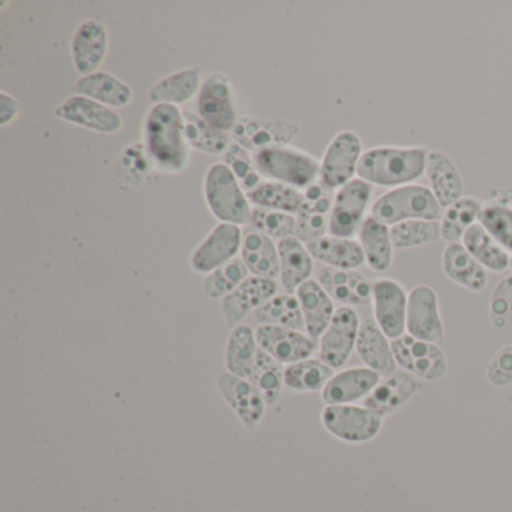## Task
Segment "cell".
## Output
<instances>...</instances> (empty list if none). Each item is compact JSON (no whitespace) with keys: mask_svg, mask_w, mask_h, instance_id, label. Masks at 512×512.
<instances>
[{"mask_svg":"<svg viewBox=\"0 0 512 512\" xmlns=\"http://www.w3.org/2000/svg\"><path fill=\"white\" fill-rule=\"evenodd\" d=\"M478 220L503 248L512 251V209L487 206L479 212Z\"/></svg>","mask_w":512,"mask_h":512,"instance_id":"7dc6e473","label":"cell"},{"mask_svg":"<svg viewBox=\"0 0 512 512\" xmlns=\"http://www.w3.org/2000/svg\"><path fill=\"white\" fill-rule=\"evenodd\" d=\"M202 85L203 77L200 68H185L155 83L149 91V101L152 104H170V106L179 107L199 97Z\"/></svg>","mask_w":512,"mask_h":512,"instance_id":"1f68e13d","label":"cell"},{"mask_svg":"<svg viewBox=\"0 0 512 512\" xmlns=\"http://www.w3.org/2000/svg\"><path fill=\"white\" fill-rule=\"evenodd\" d=\"M359 244L364 250L365 262L373 271L386 272L392 265V250L389 227L368 217L359 230Z\"/></svg>","mask_w":512,"mask_h":512,"instance_id":"e575fe53","label":"cell"},{"mask_svg":"<svg viewBox=\"0 0 512 512\" xmlns=\"http://www.w3.org/2000/svg\"><path fill=\"white\" fill-rule=\"evenodd\" d=\"M406 331L418 340L440 344L445 338L439 301L436 292L428 286L410 290L407 298Z\"/></svg>","mask_w":512,"mask_h":512,"instance_id":"2e32d148","label":"cell"},{"mask_svg":"<svg viewBox=\"0 0 512 512\" xmlns=\"http://www.w3.org/2000/svg\"><path fill=\"white\" fill-rule=\"evenodd\" d=\"M424 388L418 377L407 371H395L380 380L379 385L364 400V406L385 416L403 407Z\"/></svg>","mask_w":512,"mask_h":512,"instance_id":"cb8c5ba5","label":"cell"},{"mask_svg":"<svg viewBox=\"0 0 512 512\" xmlns=\"http://www.w3.org/2000/svg\"><path fill=\"white\" fill-rule=\"evenodd\" d=\"M73 92L74 95H82L110 109H125L134 98L133 89L128 83L106 71L80 77L73 86Z\"/></svg>","mask_w":512,"mask_h":512,"instance_id":"4316f807","label":"cell"},{"mask_svg":"<svg viewBox=\"0 0 512 512\" xmlns=\"http://www.w3.org/2000/svg\"><path fill=\"white\" fill-rule=\"evenodd\" d=\"M284 365L268 353L259 350L251 382L265 395L268 406L280 398L284 388Z\"/></svg>","mask_w":512,"mask_h":512,"instance_id":"ee69618b","label":"cell"},{"mask_svg":"<svg viewBox=\"0 0 512 512\" xmlns=\"http://www.w3.org/2000/svg\"><path fill=\"white\" fill-rule=\"evenodd\" d=\"M109 31L100 20L89 19L71 38V61L80 77L100 71L109 53Z\"/></svg>","mask_w":512,"mask_h":512,"instance_id":"d6986e66","label":"cell"},{"mask_svg":"<svg viewBox=\"0 0 512 512\" xmlns=\"http://www.w3.org/2000/svg\"><path fill=\"white\" fill-rule=\"evenodd\" d=\"M154 167L145 145L131 146L119 158L116 166V176L128 184H134L136 179L142 181L143 176L148 175L149 169Z\"/></svg>","mask_w":512,"mask_h":512,"instance_id":"c3c4849f","label":"cell"},{"mask_svg":"<svg viewBox=\"0 0 512 512\" xmlns=\"http://www.w3.org/2000/svg\"><path fill=\"white\" fill-rule=\"evenodd\" d=\"M277 281L253 277L244 281L238 289L221 299V313L230 326L241 325L248 314L254 313L266 301L277 295Z\"/></svg>","mask_w":512,"mask_h":512,"instance_id":"44dd1931","label":"cell"},{"mask_svg":"<svg viewBox=\"0 0 512 512\" xmlns=\"http://www.w3.org/2000/svg\"><path fill=\"white\" fill-rule=\"evenodd\" d=\"M334 374V368L329 367L322 359H304V361L286 365L284 388L296 394L323 391Z\"/></svg>","mask_w":512,"mask_h":512,"instance_id":"d590c367","label":"cell"},{"mask_svg":"<svg viewBox=\"0 0 512 512\" xmlns=\"http://www.w3.org/2000/svg\"><path fill=\"white\" fill-rule=\"evenodd\" d=\"M487 380L496 388L512 383V344L503 346L494 353L487 365Z\"/></svg>","mask_w":512,"mask_h":512,"instance_id":"681fc988","label":"cell"},{"mask_svg":"<svg viewBox=\"0 0 512 512\" xmlns=\"http://www.w3.org/2000/svg\"><path fill=\"white\" fill-rule=\"evenodd\" d=\"M55 115L61 121L86 128L94 133L104 134V136L118 134L124 127L121 115L115 109H110L82 95H73L59 104Z\"/></svg>","mask_w":512,"mask_h":512,"instance_id":"9a60e30c","label":"cell"},{"mask_svg":"<svg viewBox=\"0 0 512 512\" xmlns=\"http://www.w3.org/2000/svg\"><path fill=\"white\" fill-rule=\"evenodd\" d=\"M479 212H481V203L472 197H463L454 205L446 208L442 221H440L442 238L451 244H457L460 239H463L467 229L475 224Z\"/></svg>","mask_w":512,"mask_h":512,"instance_id":"b9f144b4","label":"cell"},{"mask_svg":"<svg viewBox=\"0 0 512 512\" xmlns=\"http://www.w3.org/2000/svg\"><path fill=\"white\" fill-rule=\"evenodd\" d=\"M301 304L305 332L317 340L325 334L335 314L334 299L328 295L317 280H308L295 293Z\"/></svg>","mask_w":512,"mask_h":512,"instance_id":"83f0119b","label":"cell"},{"mask_svg":"<svg viewBox=\"0 0 512 512\" xmlns=\"http://www.w3.org/2000/svg\"><path fill=\"white\" fill-rule=\"evenodd\" d=\"M317 281L343 307L367 305L373 301L374 283L359 272L325 266L320 269Z\"/></svg>","mask_w":512,"mask_h":512,"instance_id":"603a6c76","label":"cell"},{"mask_svg":"<svg viewBox=\"0 0 512 512\" xmlns=\"http://www.w3.org/2000/svg\"><path fill=\"white\" fill-rule=\"evenodd\" d=\"M511 268H512V256H511Z\"/></svg>","mask_w":512,"mask_h":512,"instance_id":"f5cc1de1","label":"cell"},{"mask_svg":"<svg viewBox=\"0 0 512 512\" xmlns=\"http://www.w3.org/2000/svg\"><path fill=\"white\" fill-rule=\"evenodd\" d=\"M205 200L220 223L251 226L253 209L247 194L224 163L212 164L205 178Z\"/></svg>","mask_w":512,"mask_h":512,"instance_id":"3957f363","label":"cell"},{"mask_svg":"<svg viewBox=\"0 0 512 512\" xmlns=\"http://www.w3.org/2000/svg\"><path fill=\"white\" fill-rule=\"evenodd\" d=\"M361 157L362 143L358 134L353 131L337 134L320 163V182L329 190L349 184L358 170Z\"/></svg>","mask_w":512,"mask_h":512,"instance_id":"8fae6325","label":"cell"},{"mask_svg":"<svg viewBox=\"0 0 512 512\" xmlns=\"http://www.w3.org/2000/svg\"><path fill=\"white\" fill-rule=\"evenodd\" d=\"M146 151L161 173H182L190 163V145L185 137L184 110L170 104H152L143 125Z\"/></svg>","mask_w":512,"mask_h":512,"instance_id":"6da1fadb","label":"cell"},{"mask_svg":"<svg viewBox=\"0 0 512 512\" xmlns=\"http://www.w3.org/2000/svg\"><path fill=\"white\" fill-rule=\"evenodd\" d=\"M250 271L245 266L241 257L230 260L221 268L215 269L211 274L205 275L203 280V293L209 299H224L227 295L238 289L247 278H250Z\"/></svg>","mask_w":512,"mask_h":512,"instance_id":"60d3db41","label":"cell"},{"mask_svg":"<svg viewBox=\"0 0 512 512\" xmlns=\"http://www.w3.org/2000/svg\"><path fill=\"white\" fill-rule=\"evenodd\" d=\"M463 245L485 269L502 272L511 266V257L502 245L482 227L475 223L463 236Z\"/></svg>","mask_w":512,"mask_h":512,"instance_id":"8d00e7d4","label":"cell"},{"mask_svg":"<svg viewBox=\"0 0 512 512\" xmlns=\"http://www.w3.org/2000/svg\"><path fill=\"white\" fill-rule=\"evenodd\" d=\"M259 350L256 331L242 323L235 326L227 338L226 350H224L226 371L242 377V379L250 380L254 373V367H256Z\"/></svg>","mask_w":512,"mask_h":512,"instance_id":"d6a6232c","label":"cell"},{"mask_svg":"<svg viewBox=\"0 0 512 512\" xmlns=\"http://www.w3.org/2000/svg\"><path fill=\"white\" fill-rule=\"evenodd\" d=\"M382 376L368 367H355L334 374L328 385L323 388L322 400L326 406L352 404L365 400L370 392L379 385Z\"/></svg>","mask_w":512,"mask_h":512,"instance_id":"7402d4cb","label":"cell"},{"mask_svg":"<svg viewBox=\"0 0 512 512\" xmlns=\"http://www.w3.org/2000/svg\"><path fill=\"white\" fill-rule=\"evenodd\" d=\"M299 134V127L287 121H262V119L242 116L232 131V139L247 151H266L272 148L290 146Z\"/></svg>","mask_w":512,"mask_h":512,"instance_id":"5bb4252c","label":"cell"},{"mask_svg":"<svg viewBox=\"0 0 512 512\" xmlns=\"http://www.w3.org/2000/svg\"><path fill=\"white\" fill-rule=\"evenodd\" d=\"M421 148H374L362 154L356 175L368 184L395 187L421 178L427 164Z\"/></svg>","mask_w":512,"mask_h":512,"instance_id":"7a4b0ae2","label":"cell"},{"mask_svg":"<svg viewBox=\"0 0 512 512\" xmlns=\"http://www.w3.org/2000/svg\"><path fill=\"white\" fill-rule=\"evenodd\" d=\"M443 271L446 277L470 292H482L487 287V271L464 248L463 244H451L443 253Z\"/></svg>","mask_w":512,"mask_h":512,"instance_id":"836d02e7","label":"cell"},{"mask_svg":"<svg viewBox=\"0 0 512 512\" xmlns=\"http://www.w3.org/2000/svg\"><path fill=\"white\" fill-rule=\"evenodd\" d=\"M254 163L265 178L298 190L310 187L320 176L317 158L292 146L257 152L254 154Z\"/></svg>","mask_w":512,"mask_h":512,"instance_id":"5b68a950","label":"cell"},{"mask_svg":"<svg viewBox=\"0 0 512 512\" xmlns=\"http://www.w3.org/2000/svg\"><path fill=\"white\" fill-rule=\"evenodd\" d=\"M307 250L314 260L329 268L349 269L355 271L365 263L364 250L361 244L352 238H337V236H322L308 242Z\"/></svg>","mask_w":512,"mask_h":512,"instance_id":"f1b7e54d","label":"cell"},{"mask_svg":"<svg viewBox=\"0 0 512 512\" xmlns=\"http://www.w3.org/2000/svg\"><path fill=\"white\" fill-rule=\"evenodd\" d=\"M395 362L403 371L427 382H442L448 374V359L439 344L404 334L391 341Z\"/></svg>","mask_w":512,"mask_h":512,"instance_id":"52a82bcc","label":"cell"},{"mask_svg":"<svg viewBox=\"0 0 512 512\" xmlns=\"http://www.w3.org/2000/svg\"><path fill=\"white\" fill-rule=\"evenodd\" d=\"M20 113H22V106L19 101L13 95H8L5 91L2 92L0 94V125L8 127L19 118Z\"/></svg>","mask_w":512,"mask_h":512,"instance_id":"816d5d0a","label":"cell"},{"mask_svg":"<svg viewBox=\"0 0 512 512\" xmlns=\"http://www.w3.org/2000/svg\"><path fill=\"white\" fill-rule=\"evenodd\" d=\"M280 253V281L286 293L295 295L296 290L311 280L313 275V257L308 253L307 245L298 238L278 241Z\"/></svg>","mask_w":512,"mask_h":512,"instance_id":"f546056e","label":"cell"},{"mask_svg":"<svg viewBox=\"0 0 512 512\" xmlns=\"http://www.w3.org/2000/svg\"><path fill=\"white\" fill-rule=\"evenodd\" d=\"M431 191L442 208H449L463 199V179L455 164L439 151L428 152L425 164Z\"/></svg>","mask_w":512,"mask_h":512,"instance_id":"4dcf8cb0","label":"cell"},{"mask_svg":"<svg viewBox=\"0 0 512 512\" xmlns=\"http://www.w3.org/2000/svg\"><path fill=\"white\" fill-rule=\"evenodd\" d=\"M407 295L404 287L391 278H379L374 283V316L386 337L395 340L406 331Z\"/></svg>","mask_w":512,"mask_h":512,"instance_id":"ffe728a7","label":"cell"},{"mask_svg":"<svg viewBox=\"0 0 512 512\" xmlns=\"http://www.w3.org/2000/svg\"><path fill=\"white\" fill-rule=\"evenodd\" d=\"M373 187L362 179H352L335 193L329 220V235L337 238H352L362 226L365 209L370 202Z\"/></svg>","mask_w":512,"mask_h":512,"instance_id":"7c38bea8","label":"cell"},{"mask_svg":"<svg viewBox=\"0 0 512 512\" xmlns=\"http://www.w3.org/2000/svg\"><path fill=\"white\" fill-rule=\"evenodd\" d=\"M223 163L229 167L230 172L238 179L245 194L253 193L265 181L262 173L257 170L256 163H254V155H251L250 151L242 148L238 143L233 142L230 145L226 154L223 155Z\"/></svg>","mask_w":512,"mask_h":512,"instance_id":"f6af8a7d","label":"cell"},{"mask_svg":"<svg viewBox=\"0 0 512 512\" xmlns=\"http://www.w3.org/2000/svg\"><path fill=\"white\" fill-rule=\"evenodd\" d=\"M254 319L259 325L281 326V328L305 331L304 316L298 296L292 293H277L254 311Z\"/></svg>","mask_w":512,"mask_h":512,"instance_id":"74e56055","label":"cell"},{"mask_svg":"<svg viewBox=\"0 0 512 512\" xmlns=\"http://www.w3.org/2000/svg\"><path fill=\"white\" fill-rule=\"evenodd\" d=\"M323 428L346 443H365L379 436L383 416L365 406L338 404L325 406L320 413Z\"/></svg>","mask_w":512,"mask_h":512,"instance_id":"8992f818","label":"cell"},{"mask_svg":"<svg viewBox=\"0 0 512 512\" xmlns=\"http://www.w3.org/2000/svg\"><path fill=\"white\" fill-rule=\"evenodd\" d=\"M394 248H413L431 244L442 238V229L437 221L409 220L395 224L389 229Z\"/></svg>","mask_w":512,"mask_h":512,"instance_id":"7bdbcfd3","label":"cell"},{"mask_svg":"<svg viewBox=\"0 0 512 512\" xmlns=\"http://www.w3.org/2000/svg\"><path fill=\"white\" fill-rule=\"evenodd\" d=\"M254 208L268 209V211L286 212L296 215L304 202V193L298 188L289 187L275 181H263L257 190L247 194Z\"/></svg>","mask_w":512,"mask_h":512,"instance_id":"ab89813d","label":"cell"},{"mask_svg":"<svg viewBox=\"0 0 512 512\" xmlns=\"http://www.w3.org/2000/svg\"><path fill=\"white\" fill-rule=\"evenodd\" d=\"M256 338L260 349L283 365L311 358L319 349V344L310 335L281 326L259 325Z\"/></svg>","mask_w":512,"mask_h":512,"instance_id":"e0dca14e","label":"cell"},{"mask_svg":"<svg viewBox=\"0 0 512 512\" xmlns=\"http://www.w3.org/2000/svg\"><path fill=\"white\" fill-rule=\"evenodd\" d=\"M184 127L188 145L202 154L224 155L233 143L232 136L215 130L191 110H184Z\"/></svg>","mask_w":512,"mask_h":512,"instance_id":"f35d334b","label":"cell"},{"mask_svg":"<svg viewBox=\"0 0 512 512\" xmlns=\"http://www.w3.org/2000/svg\"><path fill=\"white\" fill-rule=\"evenodd\" d=\"M491 311L496 317L512 314V275L500 281L491 296Z\"/></svg>","mask_w":512,"mask_h":512,"instance_id":"f907efd6","label":"cell"},{"mask_svg":"<svg viewBox=\"0 0 512 512\" xmlns=\"http://www.w3.org/2000/svg\"><path fill=\"white\" fill-rule=\"evenodd\" d=\"M251 226L265 233L274 241L275 239L283 241V239L293 238L296 235V215L254 208Z\"/></svg>","mask_w":512,"mask_h":512,"instance_id":"bcb514c9","label":"cell"},{"mask_svg":"<svg viewBox=\"0 0 512 512\" xmlns=\"http://www.w3.org/2000/svg\"><path fill=\"white\" fill-rule=\"evenodd\" d=\"M241 259L253 277L277 280L280 278L278 244L253 226L245 227L242 238Z\"/></svg>","mask_w":512,"mask_h":512,"instance_id":"d4e9b609","label":"cell"},{"mask_svg":"<svg viewBox=\"0 0 512 512\" xmlns=\"http://www.w3.org/2000/svg\"><path fill=\"white\" fill-rule=\"evenodd\" d=\"M359 317L352 307H340L319 341V359L338 370L349 361L358 340Z\"/></svg>","mask_w":512,"mask_h":512,"instance_id":"4fadbf2b","label":"cell"},{"mask_svg":"<svg viewBox=\"0 0 512 512\" xmlns=\"http://www.w3.org/2000/svg\"><path fill=\"white\" fill-rule=\"evenodd\" d=\"M356 352L365 367L371 368L382 377L391 376L397 371L391 343L374 319H365L359 326Z\"/></svg>","mask_w":512,"mask_h":512,"instance_id":"484cf974","label":"cell"},{"mask_svg":"<svg viewBox=\"0 0 512 512\" xmlns=\"http://www.w3.org/2000/svg\"><path fill=\"white\" fill-rule=\"evenodd\" d=\"M442 215V206L433 191L422 185H407L389 191L371 208V217L388 227L409 220L437 221Z\"/></svg>","mask_w":512,"mask_h":512,"instance_id":"277c9868","label":"cell"},{"mask_svg":"<svg viewBox=\"0 0 512 512\" xmlns=\"http://www.w3.org/2000/svg\"><path fill=\"white\" fill-rule=\"evenodd\" d=\"M197 113L215 130L232 133L238 118L229 76L221 71H214L205 77L197 97Z\"/></svg>","mask_w":512,"mask_h":512,"instance_id":"ba28073f","label":"cell"},{"mask_svg":"<svg viewBox=\"0 0 512 512\" xmlns=\"http://www.w3.org/2000/svg\"><path fill=\"white\" fill-rule=\"evenodd\" d=\"M217 388L224 403L230 407L245 428L254 430L262 424L268 403L265 395L251 380L224 371L217 377Z\"/></svg>","mask_w":512,"mask_h":512,"instance_id":"30bf717a","label":"cell"},{"mask_svg":"<svg viewBox=\"0 0 512 512\" xmlns=\"http://www.w3.org/2000/svg\"><path fill=\"white\" fill-rule=\"evenodd\" d=\"M244 230L236 224L220 223L194 248L190 268L196 274L208 275L236 259L241 253Z\"/></svg>","mask_w":512,"mask_h":512,"instance_id":"9c48e42d","label":"cell"},{"mask_svg":"<svg viewBox=\"0 0 512 512\" xmlns=\"http://www.w3.org/2000/svg\"><path fill=\"white\" fill-rule=\"evenodd\" d=\"M302 193H304V202L296 214L295 238L308 244L314 239L322 238L328 232L335 193L320 181L314 182L313 185L302 190Z\"/></svg>","mask_w":512,"mask_h":512,"instance_id":"ac0fdd59","label":"cell"}]
</instances>
